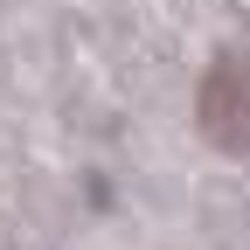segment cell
Returning a JSON list of instances; mask_svg holds the SVG:
<instances>
[{"mask_svg":"<svg viewBox=\"0 0 250 250\" xmlns=\"http://www.w3.org/2000/svg\"><path fill=\"white\" fill-rule=\"evenodd\" d=\"M195 125L208 146L250 153V49H223L195 83Z\"/></svg>","mask_w":250,"mask_h":250,"instance_id":"6da1fadb","label":"cell"}]
</instances>
